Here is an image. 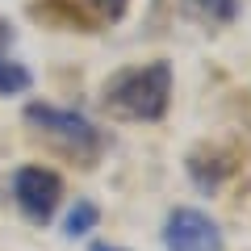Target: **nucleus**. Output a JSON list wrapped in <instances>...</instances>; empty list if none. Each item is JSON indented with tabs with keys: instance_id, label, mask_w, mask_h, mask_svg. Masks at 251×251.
Instances as JSON below:
<instances>
[{
	"instance_id": "obj_7",
	"label": "nucleus",
	"mask_w": 251,
	"mask_h": 251,
	"mask_svg": "<svg viewBox=\"0 0 251 251\" xmlns=\"http://www.w3.org/2000/svg\"><path fill=\"white\" fill-rule=\"evenodd\" d=\"M97 222H100V209L92 205V201H75V209L67 214V239H80V234H88Z\"/></svg>"
},
{
	"instance_id": "obj_5",
	"label": "nucleus",
	"mask_w": 251,
	"mask_h": 251,
	"mask_svg": "<svg viewBox=\"0 0 251 251\" xmlns=\"http://www.w3.org/2000/svg\"><path fill=\"white\" fill-rule=\"evenodd\" d=\"M226 172H230V163H226V155L214 151V147H201V151L188 155V176L197 180V188H205V193H214V188L222 184Z\"/></svg>"
},
{
	"instance_id": "obj_4",
	"label": "nucleus",
	"mask_w": 251,
	"mask_h": 251,
	"mask_svg": "<svg viewBox=\"0 0 251 251\" xmlns=\"http://www.w3.org/2000/svg\"><path fill=\"white\" fill-rule=\"evenodd\" d=\"M163 247L168 251H222V230L209 214L180 205L163 222Z\"/></svg>"
},
{
	"instance_id": "obj_9",
	"label": "nucleus",
	"mask_w": 251,
	"mask_h": 251,
	"mask_svg": "<svg viewBox=\"0 0 251 251\" xmlns=\"http://www.w3.org/2000/svg\"><path fill=\"white\" fill-rule=\"evenodd\" d=\"M4 42H13V29H9V21H0V46Z\"/></svg>"
},
{
	"instance_id": "obj_6",
	"label": "nucleus",
	"mask_w": 251,
	"mask_h": 251,
	"mask_svg": "<svg viewBox=\"0 0 251 251\" xmlns=\"http://www.w3.org/2000/svg\"><path fill=\"white\" fill-rule=\"evenodd\" d=\"M29 84H34L29 67H21V63H13V59L0 54V97H17V92H25Z\"/></svg>"
},
{
	"instance_id": "obj_1",
	"label": "nucleus",
	"mask_w": 251,
	"mask_h": 251,
	"mask_svg": "<svg viewBox=\"0 0 251 251\" xmlns=\"http://www.w3.org/2000/svg\"><path fill=\"white\" fill-rule=\"evenodd\" d=\"M105 109L130 122H159L172 105V63L155 59L147 67H126V72L109 75L100 88Z\"/></svg>"
},
{
	"instance_id": "obj_8",
	"label": "nucleus",
	"mask_w": 251,
	"mask_h": 251,
	"mask_svg": "<svg viewBox=\"0 0 251 251\" xmlns=\"http://www.w3.org/2000/svg\"><path fill=\"white\" fill-rule=\"evenodd\" d=\"M97 17H105V21H122L126 17V9H130V0H84Z\"/></svg>"
},
{
	"instance_id": "obj_3",
	"label": "nucleus",
	"mask_w": 251,
	"mask_h": 251,
	"mask_svg": "<svg viewBox=\"0 0 251 251\" xmlns=\"http://www.w3.org/2000/svg\"><path fill=\"white\" fill-rule=\"evenodd\" d=\"M13 197H17V209L29 222H50L63 201V180L59 172L29 163V168H17V176H13Z\"/></svg>"
},
{
	"instance_id": "obj_10",
	"label": "nucleus",
	"mask_w": 251,
	"mask_h": 251,
	"mask_svg": "<svg viewBox=\"0 0 251 251\" xmlns=\"http://www.w3.org/2000/svg\"><path fill=\"white\" fill-rule=\"evenodd\" d=\"M88 251H126V247H113V243H92Z\"/></svg>"
},
{
	"instance_id": "obj_2",
	"label": "nucleus",
	"mask_w": 251,
	"mask_h": 251,
	"mask_svg": "<svg viewBox=\"0 0 251 251\" xmlns=\"http://www.w3.org/2000/svg\"><path fill=\"white\" fill-rule=\"evenodd\" d=\"M25 122L38 126L42 134H50L54 143H63L72 155H80L84 163H97L100 151H105V134L84 113H75V109H59V105L34 100V105H25Z\"/></svg>"
}]
</instances>
